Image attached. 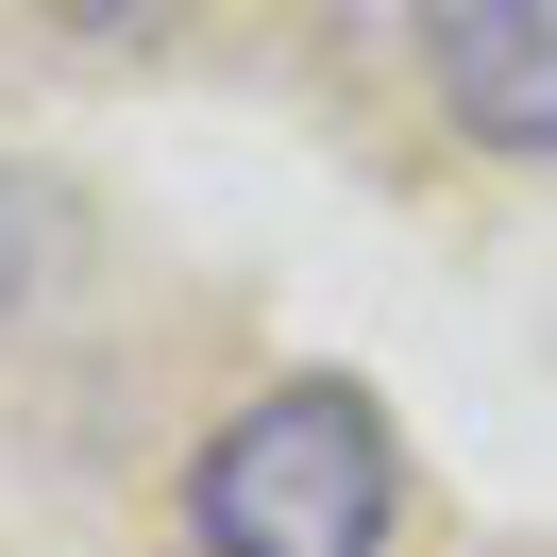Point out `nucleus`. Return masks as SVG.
Masks as SVG:
<instances>
[{
  "instance_id": "nucleus-4",
  "label": "nucleus",
  "mask_w": 557,
  "mask_h": 557,
  "mask_svg": "<svg viewBox=\"0 0 557 557\" xmlns=\"http://www.w3.org/2000/svg\"><path fill=\"white\" fill-rule=\"evenodd\" d=\"M35 17H69V35H170L186 0H35Z\"/></svg>"
},
{
  "instance_id": "nucleus-1",
  "label": "nucleus",
  "mask_w": 557,
  "mask_h": 557,
  "mask_svg": "<svg viewBox=\"0 0 557 557\" xmlns=\"http://www.w3.org/2000/svg\"><path fill=\"white\" fill-rule=\"evenodd\" d=\"M388 523H406V456L338 372L253 388L186 456V557H388Z\"/></svg>"
},
{
  "instance_id": "nucleus-3",
  "label": "nucleus",
  "mask_w": 557,
  "mask_h": 557,
  "mask_svg": "<svg viewBox=\"0 0 557 557\" xmlns=\"http://www.w3.org/2000/svg\"><path fill=\"white\" fill-rule=\"evenodd\" d=\"M51 237H69V220H51V186H17V170H0V321L51 287Z\"/></svg>"
},
{
  "instance_id": "nucleus-2",
  "label": "nucleus",
  "mask_w": 557,
  "mask_h": 557,
  "mask_svg": "<svg viewBox=\"0 0 557 557\" xmlns=\"http://www.w3.org/2000/svg\"><path fill=\"white\" fill-rule=\"evenodd\" d=\"M422 85L473 152L557 170V0H422Z\"/></svg>"
}]
</instances>
